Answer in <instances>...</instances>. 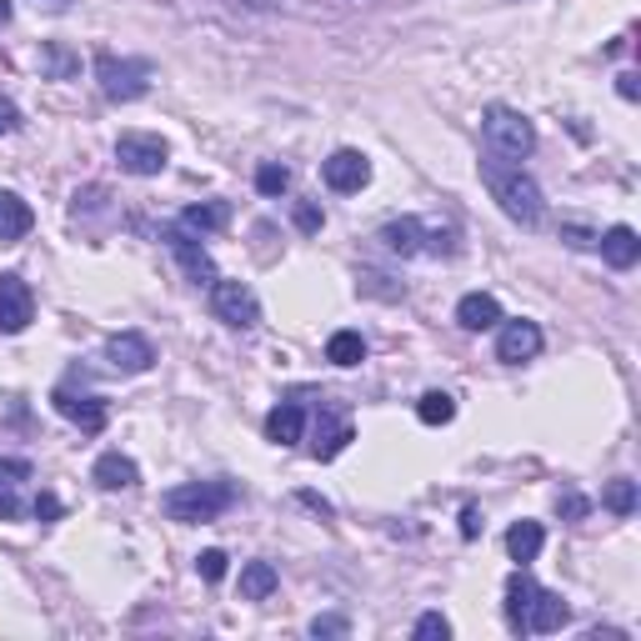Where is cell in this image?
Returning <instances> with one entry per match:
<instances>
[{
    "mask_svg": "<svg viewBox=\"0 0 641 641\" xmlns=\"http://www.w3.org/2000/svg\"><path fill=\"white\" fill-rule=\"evenodd\" d=\"M321 181H327L336 196H356V191L371 185V161L361 151H351V146H341V151H331L327 161H321Z\"/></svg>",
    "mask_w": 641,
    "mask_h": 641,
    "instance_id": "obj_7",
    "label": "cell"
},
{
    "mask_svg": "<svg viewBox=\"0 0 641 641\" xmlns=\"http://www.w3.org/2000/svg\"><path fill=\"white\" fill-rule=\"evenodd\" d=\"M481 136L496 161H526L536 151V126L516 106H487L481 110Z\"/></svg>",
    "mask_w": 641,
    "mask_h": 641,
    "instance_id": "obj_3",
    "label": "cell"
},
{
    "mask_svg": "<svg viewBox=\"0 0 641 641\" xmlns=\"http://www.w3.org/2000/svg\"><path fill=\"white\" fill-rule=\"evenodd\" d=\"M51 66L61 71V76H66V71H71V55H66V51H51Z\"/></svg>",
    "mask_w": 641,
    "mask_h": 641,
    "instance_id": "obj_43",
    "label": "cell"
},
{
    "mask_svg": "<svg viewBox=\"0 0 641 641\" xmlns=\"http://www.w3.org/2000/svg\"><path fill=\"white\" fill-rule=\"evenodd\" d=\"M412 637L416 641H451V621H446L441 611H426V617H416Z\"/></svg>",
    "mask_w": 641,
    "mask_h": 641,
    "instance_id": "obj_31",
    "label": "cell"
},
{
    "mask_svg": "<svg viewBox=\"0 0 641 641\" xmlns=\"http://www.w3.org/2000/svg\"><path fill=\"white\" fill-rule=\"evenodd\" d=\"M356 291L361 296H376V301H402L406 286L392 281L386 271H371V266H361V271H356Z\"/></svg>",
    "mask_w": 641,
    "mask_h": 641,
    "instance_id": "obj_27",
    "label": "cell"
},
{
    "mask_svg": "<svg viewBox=\"0 0 641 641\" xmlns=\"http://www.w3.org/2000/svg\"><path fill=\"white\" fill-rule=\"evenodd\" d=\"M116 161L126 175H161L165 161H171V146L151 131H126L116 141Z\"/></svg>",
    "mask_w": 641,
    "mask_h": 641,
    "instance_id": "obj_6",
    "label": "cell"
},
{
    "mask_svg": "<svg viewBox=\"0 0 641 641\" xmlns=\"http://www.w3.org/2000/svg\"><path fill=\"white\" fill-rule=\"evenodd\" d=\"M35 321V296L15 271L0 276V336H21Z\"/></svg>",
    "mask_w": 641,
    "mask_h": 641,
    "instance_id": "obj_8",
    "label": "cell"
},
{
    "mask_svg": "<svg viewBox=\"0 0 641 641\" xmlns=\"http://www.w3.org/2000/svg\"><path fill=\"white\" fill-rule=\"evenodd\" d=\"M351 436H356V431H351V421H336V416H331V421H321V426H316L311 457H316V461H336L341 451H346V446H351Z\"/></svg>",
    "mask_w": 641,
    "mask_h": 641,
    "instance_id": "obj_23",
    "label": "cell"
},
{
    "mask_svg": "<svg viewBox=\"0 0 641 641\" xmlns=\"http://www.w3.org/2000/svg\"><path fill=\"white\" fill-rule=\"evenodd\" d=\"M165 246L175 250V261L185 266V276H191V281H196V286H211V281H216V266H211V256L196 246V236H191V231H185V226L165 231Z\"/></svg>",
    "mask_w": 641,
    "mask_h": 641,
    "instance_id": "obj_11",
    "label": "cell"
},
{
    "mask_svg": "<svg viewBox=\"0 0 641 641\" xmlns=\"http://www.w3.org/2000/svg\"><path fill=\"white\" fill-rule=\"evenodd\" d=\"M55 402V412L66 416V421H76L81 431H90L96 436L100 426H106V402H96V396H76V392H55L51 396Z\"/></svg>",
    "mask_w": 641,
    "mask_h": 641,
    "instance_id": "obj_15",
    "label": "cell"
},
{
    "mask_svg": "<svg viewBox=\"0 0 641 641\" xmlns=\"http://www.w3.org/2000/svg\"><path fill=\"white\" fill-rule=\"evenodd\" d=\"M351 621L346 617H316L311 621V637H346Z\"/></svg>",
    "mask_w": 641,
    "mask_h": 641,
    "instance_id": "obj_35",
    "label": "cell"
},
{
    "mask_svg": "<svg viewBox=\"0 0 641 641\" xmlns=\"http://www.w3.org/2000/svg\"><path fill=\"white\" fill-rule=\"evenodd\" d=\"M106 361H110V371H120V376H141V371H151L156 351L141 331H120V336L106 341Z\"/></svg>",
    "mask_w": 641,
    "mask_h": 641,
    "instance_id": "obj_10",
    "label": "cell"
},
{
    "mask_svg": "<svg viewBox=\"0 0 641 641\" xmlns=\"http://www.w3.org/2000/svg\"><path fill=\"white\" fill-rule=\"evenodd\" d=\"M196 571H201V581H221V576H226V552H221V546L201 552L196 556Z\"/></svg>",
    "mask_w": 641,
    "mask_h": 641,
    "instance_id": "obj_33",
    "label": "cell"
},
{
    "mask_svg": "<svg viewBox=\"0 0 641 641\" xmlns=\"http://www.w3.org/2000/svg\"><path fill=\"white\" fill-rule=\"evenodd\" d=\"M562 241H566V246H576V250H591V246H597V231H587V226H562Z\"/></svg>",
    "mask_w": 641,
    "mask_h": 641,
    "instance_id": "obj_36",
    "label": "cell"
},
{
    "mask_svg": "<svg viewBox=\"0 0 641 641\" xmlns=\"http://www.w3.org/2000/svg\"><path fill=\"white\" fill-rule=\"evenodd\" d=\"M296 501H301V506H311L316 516H331V501H327V496H316V491H296Z\"/></svg>",
    "mask_w": 641,
    "mask_h": 641,
    "instance_id": "obj_41",
    "label": "cell"
},
{
    "mask_svg": "<svg viewBox=\"0 0 641 641\" xmlns=\"http://www.w3.org/2000/svg\"><path fill=\"white\" fill-rule=\"evenodd\" d=\"M617 96H621V100H637V96H641L637 71H621V76H617Z\"/></svg>",
    "mask_w": 641,
    "mask_h": 641,
    "instance_id": "obj_40",
    "label": "cell"
},
{
    "mask_svg": "<svg viewBox=\"0 0 641 641\" xmlns=\"http://www.w3.org/2000/svg\"><path fill=\"white\" fill-rule=\"evenodd\" d=\"M556 511H562V522H581L587 516V496L581 491H556Z\"/></svg>",
    "mask_w": 641,
    "mask_h": 641,
    "instance_id": "obj_34",
    "label": "cell"
},
{
    "mask_svg": "<svg viewBox=\"0 0 641 641\" xmlns=\"http://www.w3.org/2000/svg\"><path fill=\"white\" fill-rule=\"evenodd\" d=\"M481 181H487L491 201L501 206L506 221H516V226H536V221H542V211H546L542 185H536L516 161H481Z\"/></svg>",
    "mask_w": 641,
    "mask_h": 641,
    "instance_id": "obj_1",
    "label": "cell"
},
{
    "mask_svg": "<svg viewBox=\"0 0 641 641\" xmlns=\"http://www.w3.org/2000/svg\"><path fill=\"white\" fill-rule=\"evenodd\" d=\"M416 416H421V426H446V421H457V402L446 392H426L416 402Z\"/></svg>",
    "mask_w": 641,
    "mask_h": 641,
    "instance_id": "obj_28",
    "label": "cell"
},
{
    "mask_svg": "<svg viewBox=\"0 0 641 641\" xmlns=\"http://www.w3.org/2000/svg\"><path fill=\"white\" fill-rule=\"evenodd\" d=\"M11 21V0H0V25Z\"/></svg>",
    "mask_w": 641,
    "mask_h": 641,
    "instance_id": "obj_44",
    "label": "cell"
},
{
    "mask_svg": "<svg viewBox=\"0 0 641 641\" xmlns=\"http://www.w3.org/2000/svg\"><path fill=\"white\" fill-rule=\"evenodd\" d=\"M542 327L536 321H506L496 336V361H506V366H522V361H536L542 356Z\"/></svg>",
    "mask_w": 641,
    "mask_h": 641,
    "instance_id": "obj_9",
    "label": "cell"
},
{
    "mask_svg": "<svg viewBox=\"0 0 641 641\" xmlns=\"http://www.w3.org/2000/svg\"><path fill=\"white\" fill-rule=\"evenodd\" d=\"M601 501H607V511H617V516H631V511H637V481H631V477L607 481Z\"/></svg>",
    "mask_w": 641,
    "mask_h": 641,
    "instance_id": "obj_29",
    "label": "cell"
},
{
    "mask_svg": "<svg viewBox=\"0 0 641 641\" xmlns=\"http://www.w3.org/2000/svg\"><path fill=\"white\" fill-rule=\"evenodd\" d=\"M31 477H35L31 461H0V522H21V516H25L21 487Z\"/></svg>",
    "mask_w": 641,
    "mask_h": 641,
    "instance_id": "obj_12",
    "label": "cell"
},
{
    "mask_svg": "<svg viewBox=\"0 0 641 641\" xmlns=\"http://www.w3.org/2000/svg\"><path fill=\"white\" fill-rule=\"evenodd\" d=\"M96 81H100V96L106 100H120V106H131L151 90V66L146 61H126V55H110L100 51L96 55Z\"/></svg>",
    "mask_w": 641,
    "mask_h": 641,
    "instance_id": "obj_4",
    "label": "cell"
},
{
    "mask_svg": "<svg viewBox=\"0 0 641 641\" xmlns=\"http://www.w3.org/2000/svg\"><path fill=\"white\" fill-rule=\"evenodd\" d=\"M35 516H41V522H55V516H61V496L41 491V496H35Z\"/></svg>",
    "mask_w": 641,
    "mask_h": 641,
    "instance_id": "obj_38",
    "label": "cell"
},
{
    "mask_svg": "<svg viewBox=\"0 0 641 641\" xmlns=\"http://www.w3.org/2000/svg\"><path fill=\"white\" fill-rule=\"evenodd\" d=\"M45 6H55V11H66V6H71V0H45Z\"/></svg>",
    "mask_w": 641,
    "mask_h": 641,
    "instance_id": "obj_45",
    "label": "cell"
},
{
    "mask_svg": "<svg viewBox=\"0 0 641 641\" xmlns=\"http://www.w3.org/2000/svg\"><path fill=\"white\" fill-rule=\"evenodd\" d=\"M587 641H627V631H587Z\"/></svg>",
    "mask_w": 641,
    "mask_h": 641,
    "instance_id": "obj_42",
    "label": "cell"
},
{
    "mask_svg": "<svg viewBox=\"0 0 641 641\" xmlns=\"http://www.w3.org/2000/svg\"><path fill=\"white\" fill-rule=\"evenodd\" d=\"M286 185H291V171H286V165L266 161L261 171H256V191H261V196H281Z\"/></svg>",
    "mask_w": 641,
    "mask_h": 641,
    "instance_id": "obj_32",
    "label": "cell"
},
{
    "mask_svg": "<svg viewBox=\"0 0 641 641\" xmlns=\"http://www.w3.org/2000/svg\"><path fill=\"white\" fill-rule=\"evenodd\" d=\"M276 587H281V571H276L271 562H246V566H241V597H246V601H266Z\"/></svg>",
    "mask_w": 641,
    "mask_h": 641,
    "instance_id": "obj_24",
    "label": "cell"
},
{
    "mask_svg": "<svg viewBox=\"0 0 641 641\" xmlns=\"http://www.w3.org/2000/svg\"><path fill=\"white\" fill-rule=\"evenodd\" d=\"M231 501H236V487H231V481H185V487L165 491L161 511L181 526H206V522H216Z\"/></svg>",
    "mask_w": 641,
    "mask_h": 641,
    "instance_id": "obj_2",
    "label": "cell"
},
{
    "mask_svg": "<svg viewBox=\"0 0 641 641\" xmlns=\"http://www.w3.org/2000/svg\"><path fill=\"white\" fill-rule=\"evenodd\" d=\"M0 126H11V120H0Z\"/></svg>",
    "mask_w": 641,
    "mask_h": 641,
    "instance_id": "obj_46",
    "label": "cell"
},
{
    "mask_svg": "<svg viewBox=\"0 0 641 641\" xmlns=\"http://www.w3.org/2000/svg\"><path fill=\"white\" fill-rule=\"evenodd\" d=\"M31 226H35V211L15 191H0V246H15L21 236H31Z\"/></svg>",
    "mask_w": 641,
    "mask_h": 641,
    "instance_id": "obj_18",
    "label": "cell"
},
{
    "mask_svg": "<svg viewBox=\"0 0 641 641\" xmlns=\"http://www.w3.org/2000/svg\"><path fill=\"white\" fill-rule=\"evenodd\" d=\"M90 481H96L100 491H131V487H141V467H136L131 457H120V451H106V457H96V467H90Z\"/></svg>",
    "mask_w": 641,
    "mask_h": 641,
    "instance_id": "obj_13",
    "label": "cell"
},
{
    "mask_svg": "<svg viewBox=\"0 0 641 641\" xmlns=\"http://www.w3.org/2000/svg\"><path fill=\"white\" fill-rule=\"evenodd\" d=\"M457 327L461 331H491V327H501V301H496V296H487V291L461 296V301H457Z\"/></svg>",
    "mask_w": 641,
    "mask_h": 641,
    "instance_id": "obj_17",
    "label": "cell"
},
{
    "mask_svg": "<svg viewBox=\"0 0 641 641\" xmlns=\"http://www.w3.org/2000/svg\"><path fill=\"white\" fill-rule=\"evenodd\" d=\"M536 591H542V587L526 576V566L506 576V621H511V631H526V617H532Z\"/></svg>",
    "mask_w": 641,
    "mask_h": 641,
    "instance_id": "obj_19",
    "label": "cell"
},
{
    "mask_svg": "<svg viewBox=\"0 0 641 641\" xmlns=\"http://www.w3.org/2000/svg\"><path fill=\"white\" fill-rule=\"evenodd\" d=\"M566 621H571V607H566L556 591H536L532 617H526V631H542V637H552V631H562Z\"/></svg>",
    "mask_w": 641,
    "mask_h": 641,
    "instance_id": "obj_20",
    "label": "cell"
},
{
    "mask_svg": "<svg viewBox=\"0 0 641 641\" xmlns=\"http://www.w3.org/2000/svg\"><path fill=\"white\" fill-rule=\"evenodd\" d=\"M231 221V206L226 201H206V206H191L181 216V226L191 231V236H206V231H221Z\"/></svg>",
    "mask_w": 641,
    "mask_h": 641,
    "instance_id": "obj_25",
    "label": "cell"
},
{
    "mask_svg": "<svg viewBox=\"0 0 641 641\" xmlns=\"http://www.w3.org/2000/svg\"><path fill=\"white\" fill-rule=\"evenodd\" d=\"M461 536H467V542H477V536H481V511L477 506L461 511Z\"/></svg>",
    "mask_w": 641,
    "mask_h": 641,
    "instance_id": "obj_39",
    "label": "cell"
},
{
    "mask_svg": "<svg viewBox=\"0 0 641 641\" xmlns=\"http://www.w3.org/2000/svg\"><path fill=\"white\" fill-rule=\"evenodd\" d=\"M421 226H426L421 256H451V250H457V226H446V221H421Z\"/></svg>",
    "mask_w": 641,
    "mask_h": 641,
    "instance_id": "obj_30",
    "label": "cell"
},
{
    "mask_svg": "<svg viewBox=\"0 0 641 641\" xmlns=\"http://www.w3.org/2000/svg\"><path fill=\"white\" fill-rule=\"evenodd\" d=\"M301 431H306V412L296 402H281L271 416H266V441H276V446H296Z\"/></svg>",
    "mask_w": 641,
    "mask_h": 641,
    "instance_id": "obj_21",
    "label": "cell"
},
{
    "mask_svg": "<svg viewBox=\"0 0 641 641\" xmlns=\"http://www.w3.org/2000/svg\"><path fill=\"white\" fill-rule=\"evenodd\" d=\"M211 311H216V321L231 327V331L261 327V301H256V291H250L246 281H226V276H216V281H211Z\"/></svg>",
    "mask_w": 641,
    "mask_h": 641,
    "instance_id": "obj_5",
    "label": "cell"
},
{
    "mask_svg": "<svg viewBox=\"0 0 641 641\" xmlns=\"http://www.w3.org/2000/svg\"><path fill=\"white\" fill-rule=\"evenodd\" d=\"M381 246L392 250V256H421V250H426V226H421V216L386 221V226H381Z\"/></svg>",
    "mask_w": 641,
    "mask_h": 641,
    "instance_id": "obj_16",
    "label": "cell"
},
{
    "mask_svg": "<svg viewBox=\"0 0 641 641\" xmlns=\"http://www.w3.org/2000/svg\"><path fill=\"white\" fill-rule=\"evenodd\" d=\"M321 221H327V216H321V206H311V201L296 206V226H301V231H321Z\"/></svg>",
    "mask_w": 641,
    "mask_h": 641,
    "instance_id": "obj_37",
    "label": "cell"
},
{
    "mask_svg": "<svg viewBox=\"0 0 641 641\" xmlns=\"http://www.w3.org/2000/svg\"><path fill=\"white\" fill-rule=\"evenodd\" d=\"M327 361L331 366H361V361H366V341H361V331H336V336L327 341Z\"/></svg>",
    "mask_w": 641,
    "mask_h": 641,
    "instance_id": "obj_26",
    "label": "cell"
},
{
    "mask_svg": "<svg viewBox=\"0 0 641 641\" xmlns=\"http://www.w3.org/2000/svg\"><path fill=\"white\" fill-rule=\"evenodd\" d=\"M597 250L611 271H631L641 261V236L631 226H611L607 236H597Z\"/></svg>",
    "mask_w": 641,
    "mask_h": 641,
    "instance_id": "obj_14",
    "label": "cell"
},
{
    "mask_svg": "<svg viewBox=\"0 0 641 641\" xmlns=\"http://www.w3.org/2000/svg\"><path fill=\"white\" fill-rule=\"evenodd\" d=\"M542 546H546V526L542 522H516L506 532V552H511V562H536L542 556Z\"/></svg>",
    "mask_w": 641,
    "mask_h": 641,
    "instance_id": "obj_22",
    "label": "cell"
}]
</instances>
